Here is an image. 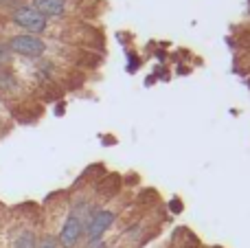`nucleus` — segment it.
Listing matches in <instances>:
<instances>
[{
  "instance_id": "5",
  "label": "nucleus",
  "mask_w": 250,
  "mask_h": 248,
  "mask_svg": "<svg viewBox=\"0 0 250 248\" xmlns=\"http://www.w3.org/2000/svg\"><path fill=\"white\" fill-rule=\"evenodd\" d=\"M33 9L46 16H62L64 13V0H33Z\"/></svg>"
},
{
  "instance_id": "10",
  "label": "nucleus",
  "mask_w": 250,
  "mask_h": 248,
  "mask_svg": "<svg viewBox=\"0 0 250 248\" xmlns=\"http://www.w3.org/2000/svg\"><path fill=\"white\" fill-rule=\"evenodd\" d=\"M171 209H173V213H180V209H182V205L178 200H173L171 202Z\"/></svg>"
},
{
  "instance_id": "8",
  "label": "nucleus",
  "mask_w": 250,
  "mask_h": 248,
  "mask_svg": "<svg viewBox=\"0 0 250 248\" xmlns=\"http://www.w3.org/2000/svg\"><path fill=\"white\" fill-rule=\"evenodd\" d=\"M38 248H57V240L53 235H44L42 242L38 244Z\"/></svg>"
},
{
  "instance_id": "9",
  "label": "nucleus",
  "mask_w": 250,
  "mask_h": 248,
  "mask_svg": "<svg viewBox=\"0 0 250 248\" xmlns=\"http://www.w3.org/2000/svg\"><path fill=\"white\" fill-rule=\"evenodd\" d=\"M9 57H11V48L4 46V44H0V64H7Z\"/></svg>"
},
{
  "instance_id": "1",
  "label": "nucleus",
  "mask_w": 250,
  "mask_h": 248,
  "mask_svg": "<svg viewBox=\"0 0 250 248\" xmlns=\"http://www.w3.org/2000/svg\"><path fill=\"white\" fill-rule=\"evenodd\" d=\"M88 211V205H82V207H75L73 213L68 215V220L64 222L60 231V237H57V244H62L64 248H73L75 244L79 242V237L86 233V224L90 220V215L86 213Z\"/></svg>"
},
{
  "instance_id": "6",
  "label": "nucleus",
  "mask_w": 250,
  "mask_h": 248,
  "mask_svg": "<svg viewBox=\"0 0 250 248\" xmlns=\"http://www.w3.org/2000/svg\"><path fill=\"white\" fill-rule=\"evenodd\" d=\"M11 248H38V240H35V235L31 231H24L16 237Z\"/></svg>"
},
{
  "instance_id": "2",
  "label": "nucleus",
  "mask_w": 250,
  "mask_h": 248,
  "mask_svg": "<svg viewBox=\"0 0 250 248\" xmlns=\"http://www.w3.org/2000/svg\"><path fill=\"white\" fill-rule=\"evenodd\" d=\"M11 18L18 26H22V29L31 35H38L46 29V18L35 11L33 7H18Z\"/></svg>"
},
{
  "instance_id": "4",
  "label": "nucleus",
  "mask_w": 250,
  "mask_h": 248,
  "mask_svg": "<svg viewBox=\"0 0 250 248\" xmlns=\"http://www.w3.org/2000/svg\"><path fill=\"white\" fill-rule=\"evenodd\" d=\"M112 222H114V213H112V211H108V209L95 211V213L90 215V220H88V224H86L88 240H90V242L101 240V235H104V233L112 227Z\"/></svg>"
},
{
  "instance_id": "3",
  "label": "nucleus",
  "mask_w": 250,
  "mask_h": 248,
  "mask_svg": "<svg viewBox=\"0 0 250 248\" xmlns=\"http://www.w3.org/2000/svg\"><path fill=\"white\" fill-rule=\"evenodd\" d=\"M9 48L18 55H24V57H40L44 53V42L38 38V35H31V33H22L11 38L9 42Z\"/></svg>"
},
{
  "instance_id": "7",
  "label": "nucleus",
  "mask_w": 250,
  "mask_h": 248,
  "mask_svg": "<svg viewBox=\"0 0 250 248\" xmlns=\"http://www.w3.org/2000/svg\"><path fill=\"white\" fill-rule=\"evenodd\" d=\"M0 88H2V90L16 88V82H13V77L9 73H4V70H0Z\"/></svg>"
}]
</instances>
